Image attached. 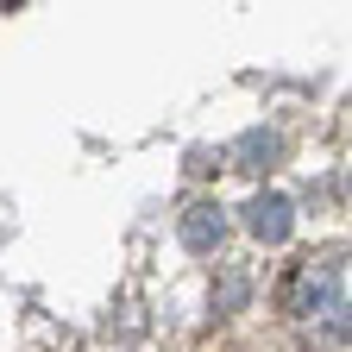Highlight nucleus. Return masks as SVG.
Masks as SVG:
<instances>
[{"label":"nucleus","instance_id":"nucleus-1","mask_svg":"<svg viewBox=\"0 0 352 352\" xmlns=\"http://www.w3.org/2000/svg\"><path fill=\"white\" fill-rule=\"evenodd\" d=\"M277 308L308 352L346 346L352 340V245H315L308 258H296L277 283Z\"/></svg>","mask_w":352,"mask_h":352},{"label":"nucleus","instance_id":"nucleus-2","mask_svg":"<svg viewBox=\"0 0 352 352\" xmlns=\"http://www.w3.org/2000/svg\"><path fill=\"white\" fill-rule=\"evenodd\" d=\"M245 227H252V239H264V245H283L289 227H296V208H289L283 195H252V201H245Z\"/></svg>","mask_w":352,"mask_h":352},{"label":"nucleus","instance_id":"nucleus-3","mask_svg":"<svg viewBox=\"0 0 352 352\" xmlns=\"http://www.w3.org/2000/svg\"><path fill=\"white\" fill-rule=\"evenodd\" d=\"M220 239H227V208H220V201H189V214H183V245L189 252H220Z\"/></svg>","mask_w":352,"mask_h":352},{"label":"nucleus","instance_id":"nucleus-4","mask_svg":"<svg viewBox=\"0 0 352 352\" xmlns=\"http://www.w3.org/2000/svg\"><path fill=\"white\" fill-rule=\"evenodd\" d=\"M233 157H245L239 170H271L283 157V139H277V132H245V139L233 145Z\"/></svg>","mask_w":352,"mask_h":352}]
</instances>
